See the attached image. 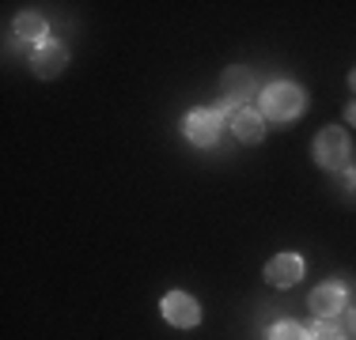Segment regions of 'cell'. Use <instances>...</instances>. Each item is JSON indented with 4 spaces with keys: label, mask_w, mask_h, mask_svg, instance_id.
Masks as SVG:
<instances>
[{
    "label": "cell",
    "mask_w": 356,
    "mask_h": 340,
    "mask_svg": "<svg viewBox=\"0 0 356 340\" xmlns=\"http://www.w3.org/2000/svg\"><path fill=\"white\" fill-rule=\"evenodd\" d=\"M258 106H261V117H269V121H292L307 110V95L296 83H269L261 91Z\"/></svg>",
    "instance_id": "1"
},
{
    "label": "cell",
    "mask_w": 356,
    "mask_h": 340,
    "mask_svg": "<svg viewBox=\"0 0 356 340\" xmlns=\"http://www.w3.org/2000/svg\"><path fill=\"white\" fill-rule=\"evenodd\" d=\"M353 148H349V136L341 129H322L315 136V163L326 170H349Z\"/></svg>",
    "instance_id": "2"
},
{
    "label": "cell",
    "mask_w": 356,
    "mask_h": 340,
    "mask_svg": "<svg viewBox=\"0 0 356 340\" xmlns=\"http://www.w3.org/2000/svg\"><path fill=\"white\" fill-rule=\"evenodd\" d=\"M182 129H186V140L190 144H197V148H213L220 129H224V114H220V110H205V106L190 110L186 121H182Z\"/></svg>",
    "instance_id": "3"
},
{
    "label": "cell",
    "mask_w": 356,
    "mask_h": 340,
    "mask_svg": "<svg viewBox=\"0 0 356 340\" xmlns=\"http://www.w3.org/2000/svg\"><path fill=\"white\" fill-rule=\"evenodd\" d=\"M159 310H163V318L171 321L175 329H193V325L201 321V306H197V299H193V295H186V291L163 295Z\"/></svg>",
    "instance_id": "4"
},
{
    "label": "cell",
    "mask_w": 356,
    "mask_h": 340,
    "mask_svg": "<svg viewBox=\"0 0 356 340\" xmlns=\"http://www.w3.org/2000/svg\"><path fill=\"white\" fill-rule=\"evenodd\" d=\"M65 65H69V49H65L61 42H46V46H38L35 53H31V68H35V76H42V80L61 76Z\"/></svg>",
    "instance_id": "5"
},
{
    "label": "cell",
    "mask_w": 356,
    "mask_h": 340,
    "mask_svg": "<svg viewBox=\"0 0 356 340\" xmlns=\"http://www.w3.org/2000/svg\"><path fill=\"white\" fill-rule=\"evenodd\" d=\"M300 276H303V261L296 253H277L266 265V280L273 287H292V284H300Z\"/></svg>",
    "instance_id": "6"
},
{
    "label": "cell",
    "mask_w": 356,
    "mask_h": 340,
    "mask_svg": "<svg viewBox=\"0 0 356 340\" xmlns=\"http://www.w3.org/2000/svg\"><path fill=\"white\" fill-rule=\"evenodd\" d=\"M311 310L315 318H334L345 310V284H322L311 291Z\"/></svg>",
    "instance_id": "7"
},
{
    "label": "cell",
    "mask_w": 356,
    "mask_h": 340,
    "mask_svg": "<svg viewBox=\"0 0 356 340\" xmlns=\"http://www.w3.org/2000/svg\"><path fill=\"white\" fill-rule=\"evenodd\" d=\"M232 133H235V140H243V144L266 140V117H261V110H239V114L232 117Z\"/></svg>",
    "instance_id": "8"
},
{
    "label": "cell",
    "mask_w": 356,
    "mask_h": 340,
    "mask_svg": "<svg viewBox=\"0 0 356 340\" xmlns=\"http://www.w3.org/2000/svg\"><path fill=\"white\" fill-rule=\"evenodd\" d=\"M220 83H224V95L232 99V102L250 99V95H254V87H258V83H254V76H250V68H227Z\"/></svg>",
    "instance_id": "9"
},
{
    "label": "cell",
    "mask_w": 356,
    "mask_h": 340,
    "mask_svg": "<svg viewBox=\"0 0 356 340\" xmlns=\"http://www.w3.org/2000/svg\"><path fill=\"white\" fill-rule=\"evenodd\" d=\"M46 19L42 15H19L15 19V38H23V42H35V46H46Z\"/></svg>",
    "instance_id": "10"
},
{
    "label": "cell",
    "mask_w": 356,
    "mask_h": 340,
    "mask_svg": "<svg viewBox=\"0 0 356 340\" xmlns=\"http://www.w3.org/2000/svg\"><path fill=\"white\" fill-rule=\"evenodd\" d=\"M266 340H307V329H303L300 321H277L266 333Z\"/></svg>",
    "instance_id": "11"
},
{
    "label": "cell",
    "mask_w": 356,
    "mask_h": 340,
    "mask_svg": "<svg viewBox=\"0 0 356 340\" xmlns=\"http://www.w3.org/2000/svg\"><path fill=\"white\" fill-rule=\"evenodd\" d=\"M307 340H341V325H334L330 318H318L315 325L307 329Z\"/></svg>",
    "instance_id": "12"
},
{
    "label": "cell",
    "mask_w": 356,
    "mask_h": 340,
    "mask_svg": "<svg viewBox=\"0 0 356 340\" xmlns=\"http://www.w3.org/2000/svg\"><path fill=\"white\" fill-rule=\"evenodd\" d=\"M341 314H345V321H341V333H353V337H356V310H349V306H345Z\"/></svg>",
    "instance_id": "13"
},
{
    "label": "cell",
    "mask_w": 356,
    "mask_h": 340,
    "mask_svg": "<svg viewBox=\"0 0 356 340\" xmlns=\"http://www.w3.org/2000/svg\"><path fill=\"white\" fill-rule=\"evenodd\" d=\"M349 121L356 125V102H353V106H349Z\"/></svg>",
    "instance_id": "14"
},
{
    "label": "cell",
    "mask_w": 356,
    "mask_h": 340,
    "mask_svg": "<svg viewBox=\"0 0 356 340\" xmlns=\"http://www.w3.org/2000/svg\"><path fill=\"white\" fill-rule=\"evenodd\" d=\"M349 83H353V91H356V68H353V72H349Z\"/></svg>",
    "instance_id": "15"
}]
</instances>
